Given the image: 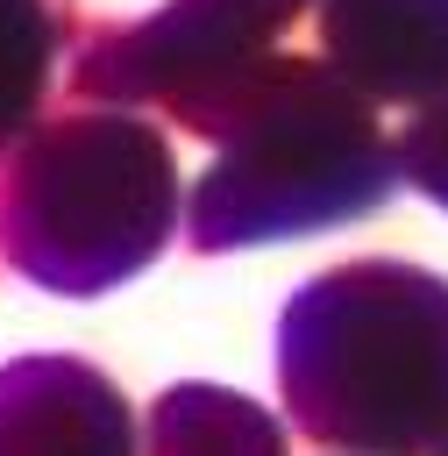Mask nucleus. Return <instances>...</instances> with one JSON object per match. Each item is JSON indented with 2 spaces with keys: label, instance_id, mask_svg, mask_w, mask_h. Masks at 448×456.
<instances>
[{
  "label": "nucleus",
  "instance_id": "1",
  "mask_svg": "<svg viewBox=\"0 0 448 456\" xmlns=\"http://www.w3.org/2000/svg\"><path fill=\"white\" fill-rule=\"evenodd\" d=\"M178 114L220 142L192 192L199 249L341 228L405 185L398 135L377 128V100H363L327 57H249Z\"/></svg>",
  "mask_w": 448,
  "mask_h": 456
},
{
  "label": "nucleus",
  "instance_id": "2",
  "mask_svg": "<svg viewBox=\"0 0 448 456\" xmlns=\"http://www.w3.org/2000/svg\"><path fill=\"white\" fill-rule=\"evenodd\" d=\"M277 392L320 449L434 456L448 442V278L398 256L306 278L277 321Z\"/></svg>",
  "mask_w": 448,
  "mask_h": 456
},
{
  "label": "nucleus",
  "instance_id": "3",
  "mask_svg": "<svg viewBox=\"0 0 448 456\" xmlns=\"http://www.w3.org/2000/svg\"><path fill=\"white\" fill-rule=\"evenodd\" d=\"M178 171L171 142L128 114L57 121L7 200V249L57 292H100L171 242Z\"/></svg>",
  "mask_w": 448,
  "mask_h": 456
},
{
  "label": "nucleus",
  "instance_id": "4",
  "mask_svg": "<svg viewBox=\"0 0 448 456\" xmlns=\"http://www.w3.org/2000/svg\"><path fill=\"white\" fill-rule=\"evenodd\" d=\"M320 57L377 107L448 100V0H320Z\"/></svg>",
  "mask_w": 448,
  "mask_h": 456
},
{
  "label": "nucleus",
  "instance_id": "5",
  "mask_svg": "<svg viewBox=\"0 0 448 456\" xmlns=\"http://www.w3.org/2000/svg\"><path fill=\"white\" fill-rule=\"evenodd\" d=\"M0 456H135V420L121 392L71 363H14L0 370Z\"/></svg>",
  "mask_w": 448,
  "mask_h": 456
},
{
  "label": "nucleus",
  "instance_id": "6",
  "mask_svg": "<svg viewBox=\"0 0 448 456\" xmlns=\"http://www.w3.org/2000/svg\"><path fill=\"white\" fill-rule=\"evenodd\" d=\"M149 456H284V428L228 385H171L149 406Z\"/></svg>",
  "mask_w": 448,
  "mask_h": 456
},
{
  "label": "nucleus",
  "instance_id": "7",
  "mask_svg": "<svg viewBox=\"0 0 448 456\" xmlns=\"http://www.w3.org/2000/svg\"><path fill=\"white\" fill-rule=\"evenodd\" d=\"M50 64V21L36 0H0V135L28 114Z\"/></svg>",
  "mask_w": 448,
  "mask_h": 456
},
{
  "label": "nucleus",
  "instance_id": "8",
  "mask_svg": "<svg viewBox=\"0 0 448 456\" xmlns=\"http://www.w3.org/2000/svg\"><path fill=\"white\" fill-rule=\"evenodd\" d=\"M398 171L412 192H427L441 214H448V100L434 107H412L405 135H398Z\"/></svg>",
  "mask_w": 448,
  "mask_h": 456
},
{
  "label": "nucleus",
  "instance_id": "9",
  "mask_svg": "<svg viewBox=\"0 0 448 456\" xmlns=\"http://www.w3.org/2000/svg\"><path fill=\"white\" fill-rule=\"evenodd\" d=\"M306 0H199V21L235 50V57H263L270 36L299 14Z\"/></svg>",
  "mask_w": 448,
  "mask_h": 456
},
{
  "label": "nucleus",
  "instance_id": "10",
  "mask_svg": "<svg viewBox=\"0 0 448 456\" xmlns=\"http://www.w3.org/2000/svg\"><path fill=\"white\" fill-rule=\"evenodd\" d=\"M434 456H448V442H441V449H434Z\"/></svg>",
  "mask_w": 448,
  "mask_h": 456
}]
</instances>
